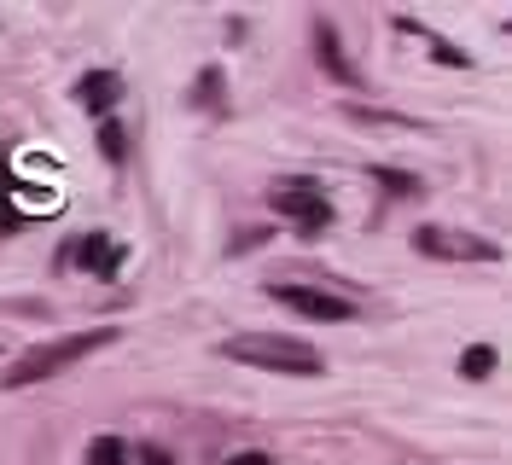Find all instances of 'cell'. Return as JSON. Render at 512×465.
I'll use <instances>...</instances> for the list:
<instances>
[{
  "label": "cell",
  "mask_w": 512,
  "mask_h": 465,
  "mask_svg": "<svg viewBox=\"0 0 512 465\" xmlns=\"http://www.w3.org/2000/svg\"><path fill=\"white\" fill-rule=\"evenodd\" d=\"M117 338H123L117 326H94V332L47 338V343H35V349H24L12 367L0 372V384H6V390H30V384H41V378H59L64 367H76V361H88V355H99V349H111Z\"/></svg>",
  "instance_id": "6da1fadb"
},
{
  "label": "cell",
  "mask_w": 512,
  "mask_h": 465,
  "mask_svg": "<svg viewBox=\"0 0 512 465\" xmlns=\"http://www.w3.org/2000/svg\"><path fill=\"white\" fill-rule=\"evenodd\" d=\"M222 355L239 361V367H256V372H280V378H320L326 372L315 343L286 338V332H239V338L222 343Z\"/></svg>",
  "instance_id": "7a4b0ae2"
},
{
  "label": "cell",
  "mask_w": 512,
  "mask_h": 465,
  "mask_svg": "<svg viewBox=\"0 0 512 465\" xmlns=\"http://www.w3.org/2000/svg\"><path fill=\"white\" fill-rule=\"evenodd\" d=\"M268 204H274V216L297 221V233L303 239H315V233H326L332 227V198L320 192V181H303V175H291V181H280L274 192H268Z\"/></svg>",
  "instance_id": "3957f363"
},
{
  "label": "cell",
  "mask_w": 512,
  "mask_h": 465,
  "mask_svg": "<svg viewBox=\"0 0 512 465\" xmlns=\"http://www.w3.org/2000/svg\"><path fill=\"white\" fill-rule=\"evenodd\" d=\"M414 250L437 262H501V245H489L478 233H454V227H414Z\"/></svg>",
  "instance_id": "277c9868"
},
{
  "label": "cell",
  "mask_w": 512,
  "mask_h": 465,
  "mask_svg": "<svg viewBox=\"0 0 512 465\" xmlns=\"http://www.w3.org/2000/svg\"><path fill=\"white\" fill-rule=\"evenodd\" d=\"M274 303H286V309L309 314V320H326V326H344L355 320V303L350 297H338V291H320V285H262Z\"/></svg>",
  "instance_id": "5b68a950"
},
{
  "label": "cell",
  "mask_w": 512,
  "mask_h": 465,
  "mask_svg": "<svg viewBox=\"0 0 512 465\" xmlns=\"http://www.w3.org/2000/svg\"><path fill=\"white\" fill-rule=\"evenodd\" d=\"M64 262H82V268H88L94 279H117V274H123V262H128V250H123V245H111L105 233H88L82 245L64 250Z\"/></svg>",
  "instance_id": "8992f818"
},
{
  "label": "cell",
  "mask_w": 512,
  "mask_h": 465,
  "mask_svg": "<svg viewBox=\"0 0 512 465\" xmlns=\"http://www.w3.org/2000/svg\"><path fill=\"white\" fill-rule=\"evenodd\" d=\"M117 99H123V76H117V70H88V76L76 82V105L94 111V117H105Z\"/></svg>",
  "instance_id": "52a82bcc"
},
{
  "label": "cell",
  "mask_w": 512,
  "mask_h": 465,
  "mask_svg": "<svg viewBox=\"0 0 512 465\" xmlns=\"http://www.w3.org/2000/svg\"><path fill=\"white\" fill-rule=\"evenodd\" d=\"M315 59H320V70H326L332 82L361 88V76H355V64L344 59V41H338V30H332V24H315Z\"/></svg>",
  "instance_id": "ba28073f"
},
{
  "label": "cell",
  "mask_w": 512,
  "mask_h": 465,
  "mask_svg": "<svg viewBox=\"0 0 512 465\" xmlns=\"http://www.w3.org/2000/svg\"><path fill=\"white\" fill-rule=\"evenodd\" d=\"M344 117L355 128H396V134H414V117H396V111H379V105H344Z\"/></svg>",
  "instance_id": "9c48e42d"
},
{
  "label": "cell",
  "mask_w": 512,
  "mask_h": 465,
  "mask_svg": "<svg viewBox=\"0 0 512 465\" xmlns=\"http://www.w3.org/2000/svg\"><path fill=\"white\" fill-rule=\"evenodd\" d=\"M367 181H379L390 198H419V192H425V181H419V175H408V169H384V163H373V169H367Z\"/></svg>",
  "instance_id": "30bf717a"
},
{
  "label": "cell",
  "mask_w": 512,
  "mask_h": 465,
  "mask_svg": "<svg viewBox=\"0 0 512 465\" xmlns=\"http://www.w3.org/2000/svg\"><path fill=\"white\" fill-rule=\"evenodd\" d=\"M99 152H105V163H123V157H128V128L117 123V117H105V123H99Z\"/></svg>",
  "instance_id": "8fae6325"
},
{
  "label": "cell",
  "mask_w": 512,
  "mask_h": 465,
  "mask_svg": "<svg viewBox=\"0 0 512 465\" xmlns=\"http://www.w3.org/2000/svg\"><path fill=\"white\" fill-rule=\"evenodd\" d=\"M460 372H466L472 384H483V378L495 372V349H489V343H472V349L460 355Z\"/></svg>",
  "instance_id": "7c38bea8"
},
{
  "label": "cell",
  "mask_w": 512,
  "mask_h": 465,
  "mask_svg": "<svg viewBox=\"0 0 512 465\" xmlns=\"http://www.w3.org/2000/svg\"><path fill=\"white\" fill-rule=\"evenodd\" d=\"M123 460H128L123 436H94V442H88V465H123Z\"/></svg>",
  "instance_id": "4fadbf2b"
},
{
  "label": "cell",
  "mask_w": 512,
  "mask_h": 465,
  "mask_svg": "<svg viewBox=\"0 0 512 465\" xmlns=\"http://www.w3.org/2000/svg\"><path fill=\"white\" fill-rule=\"evenodd\" d=\"M192 105H210V111L222 105V70H216V64H210V70H198V88H192Z\"/></svg>",
  "instance_id": "5bb4252c"
},
{
  "label": "cell",
  "mask_w": 512,
  "mask_h": 465,
  "mask_svg": "<svg viewBox=\"0 0 512 465\" xmlns=\"http://www.w3.org/2000/svg\"><path fill=\"white\" fill-rule=\"evenodd\" d=\"M425 41H431V59H437V64H454V70H466V64H472L460 47H448V41H437V35H425Z\"/></svg>",
  "instance_id": "9a60e30c"
},
{
  "label": "cell",
  "mask_w": 512,
  "mask_h": 465,
  "mask_svg": "<svg viewBox=\"0 0 512 465\" xmlns=\"http://www.w3.org/2000/svg\"><path fill=\"white\" fill-rule=\"evenodd\" d=\"M268 233H274V227H251V233H239V239H233L227 250H233V256H245V250H256L262 239H268Z\"/></svg>",
  "instance_id": "2e32d148"
},
{
  "label": "cell",
  "mask_w": 512,
  "mask_h": 465,
  "mask_svg": "<svg viewBox=\"0 0 512 465\" xmlns=\"http://www.w3.org/2000/svg\"><path fill=\"white\" fill-rule=\"evenodd\" d=\"M227 465H274V454H262V448H245V454H233Z\"/></svg>",
  "instance_id": "e0dca14e"
},
{
  "label": "cell",
  "mask_w": 512,
  "mask_h": 465,
  "mask_svg": "<svg viewBox=\"0 0 512 465\" xmlns=\"http://www.w3.org/2000/svg\"><path fill=\"white\" fill-rule=\"evenodd\" d=\"M134 460H140V465H175V460H169V454H163V448H140Z\"/></svg>",
  "instance_id": "ac0fdd59"
}]
</instances>
